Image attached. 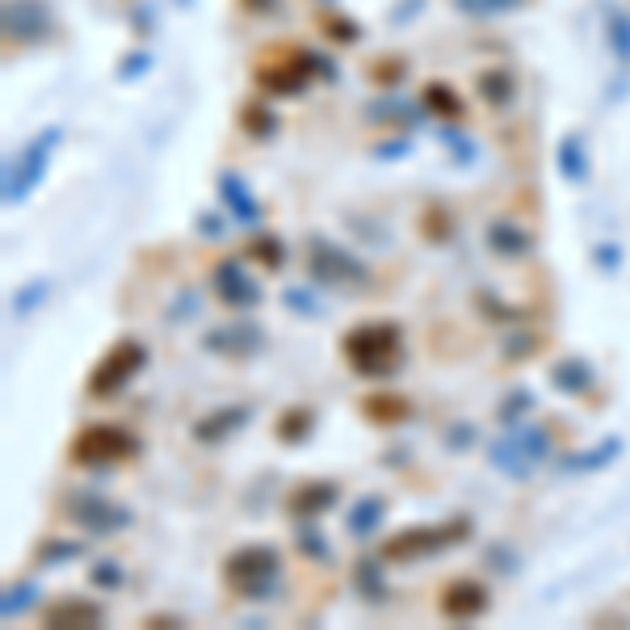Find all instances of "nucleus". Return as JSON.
I'll return each instance as SVG.
<instances>
[{"instance_id":"nucleus-32","label":"nucleus","mask_w":630,"mask_h":630,"mask_svg":"<svg viewBox=\"0 0 630 630\" xmlns=\"http://www.w3.org/2000/svg\"><path fill=\"white\" fill-rule=\"evenodd\" d=\"M38 605V584L34 580H22V584H9L4 589V597H0V618L4 622H13V618H22Z\"/></svg>"},{"instance_id":"nucleus-24","label":"nucleus","mask_w":630,"mask_h":630,"mask_svg":"<svg viewBox=\"0 0 630 630\" xmlns=\"http://www.w3.org/2000/svg\"><path fill=\"white\" fill-rule=\"evenodd\" d=\"M555 168L568 186H584L589 181V147H584V135H563L559 147H555Z\"/></svg>"},{"instance_id":"nucleus-25","label":"nucleus","mask_w":630,"mask_h":630,"mask_svg":"<svg viewBox=\"0 0 630 630\" xmlns=\"http://www.w3.org/2000/svg\"><path fill=\"white\" fill-rule=\"evenodd\" d=\"M420 114H429L438 122H463V102H459V93L450 84L433 81L420 88Z\"/></svg>"},{"instance_id":"nucleus-33","label":"nucleus","mask_w":630,"mask_h":630,"mask_svg":"<svg viewBox=\"0 0 630 630\" xmlns=\"http://www.w3.org/2000/svg\"><path fill=\"white\" fill-rule=\"evenodd\" d=\"M240 131L252 139H270L277 135V114L265 110L261 102H248L245 110H240Z\"/></svg>"},{"instance_id":"nucleus-3","label":"nucleus","mask_w":630,"mask_h":630,"mask_svg":"<svg viewBox=\"0 0 630 630\" xmlns=\"http://www.w3.org/2000/svg\"><path fill=\"white\" fill-rule=\"evenodd\" d=\"M223 584L245 602H274L282 589V550L270 543H248L223 559Z\"/></svg>"},{"instance_id":"nucleus-34","label":"nucleus","mask_w":630,"mask_h":630,"mask_svg":"<svg viewBox=\"0 0 630 630\" xmlns=\"http://www.w3.org/2000/svg\"><path fill=\"white\" fill-rule=\"evenodd\" d=\"M245 257H252V261H261L265 270H282V265H286V245H282L277 236H270V231H257V236H252V245H248Z\"/></svg>"},{"instance_id":"nucleus-21","label":"nucleus","mask_w":630,"mask_h":630,"mask_svg":"<svg viewBox=\"0 0 630 630\" xmlns=\"http://www.w3.org/2000/svg\"><path fill=\"white\" fill-rule=\"evenodd\" d=\"M387 521V496L379 492H361L349 504V513H345V530L354 534V538H375L379 530H383Z\"/></svg>"},{"instance_id":"nucleus-12","label":"nucleus","mask_w":630,"mask_h":630,"mask_svg":"<svg viewBox=\"0 0 630 630\" xmlns=\"http://www.w3.org/2000/svg\"><path fill=\"white\" fill-rule=\"evenodd\" d=\"M211 286H215V299L231 311H248L261 302V286L248 277L245 270V252L240 257H223L219 265L211 270Z\"/></svg>"},{"instance_id":"nucleus-11","label":"nucleus","mask_w":630,"mask_h":630,"mask_svg":"<svg viewBox=\"0 0 630 630\" xmlns=\"http://www.w3.org/2000/svg\"><path fill=\"white\" fill-rule=\"evenodd\" d=\"M56 34V13L43 0H4V38L9 43H47Z\"/></svg>"},{"instance_id":"nucleus-7","label":"nucleus","mask_w":630,"mask_h":630,"mask_svg":"<svg viewBox=\"0 0 630 630\" xmlns=\"http://www.w3.org/2000/svg\"><path fill=\"white\" fill-rule=\"evenodd\" d=\"M147 366V345L139 336H118L106 354L97 357V366L88 370V400H114L122 395L127 387L135 383V375Z\"/></svg>"},{"instance_id":"nucleus-51","label":"nucleus","mask_w":630,"mask_h":630,"mask_svg":"<svg viewBox=\"0 0 630 630\" xmlns=\"http://www.w3.org/2000/svg\"><path fill=\"white\" fill-rule=\"evenodd\" d=\"M245 9H252V13H270V9H277V0H245Z\"/></svg>"},{"instance_id":"nucleus-16","label":"nucleus","mask_w":630,"mask_h":630,"mask_svg":"<svg viewBox=\"0 0 630 630\" xmlns=\"http://www.w3.org/2000/svg\"><path fill=\"white\" fill-rule=\"evenodd\" d=\"M106 622V605L93 597H59L43 609V627L51 630H97Z\"/></svg>"},{"instance_id":"nucleus-9","label":"nucleus","mask_w":630,"mask_h":630,"mask_svg":"<svg viewBox=\"0 0 630 630\" xmlns=\"http://www.w3.org/2000/svg\"><path fill=\"white\" fill-rule=\"evenodd\" d=\"M316 76H329L332 81L336 72H332L329 59H320L316 51H307V47H295L290 56L265 59V63L257 68L252 81H257L261 93H270V97H299Z\"/></svg>"},{"instance_id":"nucleus-10","label":"nucleus","mask_w":630,"mask_h":630,"mask_svg":"<svg viewBox=\"0 0 630 630\" xmlns=\"http://www.w3.org/2000/svg\"><path fill=\"white\" fill-rule=\"evenodd\" d=\"M59 513L72 521V525H81L84 534H97V538L122 534V530L135 521V513H131L127 504H118V500H110V496L97 492V488H72V492H63Z\"/></svg>"},{"instance_id":"nucleus-22","label":"nucleus","mask_w":630,"mask_h":630,"mask_svg":"<svg viewBox=\"0 0 630 630\" xmlns=\"http://www.w3.org/2000/svg\"><path fill=\"white\" fill-rule=\"evenodd\" d=\"M412 400L408 395H400V391H370L366 400H361V416L370 420V425H404L412 420Z\"/></svg>"},{"instance_id":"nucleus-19","label":"nucleus","mask_w":630,"mask_h":630,"mask_svg":"<svg viewBox=\"0 0 630 630\" xmlns=\"http://www.w3.org/2000/svg\"><path fill=\"white\" fill-rule=\"evenodd\" d=\"M248 420H252V404H223V408L206 412V416H198V420H193V441L215 445V441L240 433Z\"/></svg>"},{"instance_id":"nucleus-41","label":"nucleus","mask_w":630,"mask_h":630,"mask_svg":"<svg viewBox=\"0 0 630 630\" xmlns=\"http://www.w3.org/2000/svg\"><path fill=\"white\" fill-rule=\"evenodd\" d=\"M320 29L329 34L332 43H341V47H349V43H357V38H361L357 22H349V17H336V13H324V17H320Z\"/></svg>"},{"instance_id":"nucleus-28","label":"nucleus","mask_w":630,"mask_h":630,"mask_svg":"<svg viewBox=\"0 0 630 630\" xmlns=\"http://www.w3.org/2000/svg\"><path fill=\"white\" fill-rule=\"evenodd\" d=\"M84 555H88V543H81V538H63V534H51V538H43V543L34 547V559H38L43 568H63V563L84 559Z\"/></svg>"},{"instance_id":"nucleus-23","label":"nucleus","mask_w":630,"mask_h":630,"mask_svg":"<svg viewBox=\"0 0 630 630\" xmlns=\"http://www.w3.org/2000/svg\"><path fill=\"white\" fill-rule=\"evenodd\" d=\"M550 387L555 391H563V395H589L593 387H597V375H593V366L584 361V357H559L555 366H550Z\"/></svg>"},{"instance_id":"nucleus-35","label":"nucleus","mask_w":630,"mask_h":630,"mask_svg":"<svg viewBox=\"0 0 630 630\" xmlns=\"http://www.w3.org/2000/svg\"><path fill=\"white\" fill-rule=\"evenodd\" d=\"M605 34H609V51H614V59H618V63H630V13L609 9Z\"/></svg>"},{"instance_id":"nucleus-30","label":"nucleus","mask_w":630,"mask_h":630,"mask_svg":"<svg viewBox=\"0 0 630 630\" xmlns=\"http://www.w3.org/2000/svg\"><path fill=\"white\" fill-rule=\"evenodd\" d=\"M295 547L307 563H332V547L329 538L320 534V525L316 521H295Z\"/></svg>"},{"instance_id":"nucleus-17","label":"nucleus","mask_w":630,"mask_h":630,"mask_svg":"<svg viewBox=\"0 0 630 630\" xmlns=\"http://www.w3.org/2000/svg\"><path fill=\"white\" fill-rule=\"evenodd\" d=\"M484 245H488V252L500 257V261H525V257H534L538 240H534L518 219H492L484 227Z\"/></svg>"},{"instance_id":"nucleus-20","label":"nucleus","mask_w":630,"mask_h":630,"mask_svg":"<svg viewBox=\"0 0 630 630\" xmlns=\"http://www.w3.org/2000/svg\"><path fill=\"white\" fill-rule=\"evenodd\" d=\"M354 593L361 597L366 605H383L391 602V584H387V559L383 555H361L354 563Z\"/></svg>"},{"instance_id":"nucleus-36","label":"nucleus","mask_w":630,"mask_h":630,"mask_svg":"<svg viewBox=\"0 0 630 630\" xmlns=\"http://www.w3.org/2000/svg\"><path fill=\"white\" fill-rule=\"evenodd\" d=\"M534 412V395L521 387V391H509L504 400H500V408H496V420H500V429H509V425H518Z\"/></svg>"},{"instance_id":"nucleus-39","label":"nucleus","mask_w":630,"mask_h":630,"mask_svg":"<svg viewBox=\"0 0 630 630\" xmlns=\"http://www.w3.org/2000/svg\"><path fill=\"white\" fill-rule=\"evenodd\" d=\"M420 231H425L433 245H441V240L454 236V215H450L445 206H429V211L420 215Z\"/></svg>"},{"instance_id":"nucleus-40","label":"nucleus","mask_w":630,"mask_h":630,"mask_svg":"<svg viewBox=\"0 0 630 630\" xmlns=\"http://www.w3.org/2000/svg\"><path fill=\"white\" fill-rule=\"evenodd\" d=\"M475 307H479L488 320H496V324H525V311H521V307H504L496 295H475Z\"/></svg>"},{"instance_id":"nucleus-37","label":"nucleus","mask_w":630,"mask_h":630,"mask_svg":"<svg viewBox=\"0 0 630 630\" xmlns=\"http://www.w3.org/2000/svg\"><path fill=\"white\" fill-rule=\"evenodd\" d=\"M525 0H454V9L466 13V17H475V22H484V17H500V13H513L521 9Z\"/></svg>"},{"instance_id":"nucleus-13","label":"nucleus","mask_w":630,"mask_h":630,"mask_svg":"<svg viewBox=\"0 0 630 630\" xmlns=\"http://www.w3.org/2000/svg\"><path fill=\"white\" fill-rule=\"evenodd\" d=\"M438 605H441V614H445L450 622H475V618H484V614H488L492 593H488V584H484V580H475V575H454V580H445Z\"/></svg>"},{"instance_id":"nucleus-45","label":"nucleus","mask_w":630,"mask_h":630,"mask_svg":"<svg viewBox=\"0 0 630 630\" xmlns=\"http://www.w3.org/2000/svg\"><path fill=\"white\" fill-rule=\"evenodd\" d=\"M538 349V336L534 332H525V336H513L509 345H504V361H525V357Z\"/></svg>"},{"instance_id":"nucleus-4","label":"nucleus","mask_w":630,"mask_h":630,"mask_svg":"<svg viewBox=\"0 0 630 630\" xmlns=\"http://www.w3.org/2000/svg\"><path fill=\"white\" fill-rule=\"evenodd\" d=\"M466 538H471V518H450L438 525H404L379 547V555L387 563H420V559H433L441 550L459 547Z\"/></svg>"},{"instance_id":"nucleus-43","label":"nucleus","mask_w":630,"mask_h":630,"mask_svg":"<svg viewBox=\"0 0 630 630\" xmlns=\"http://www.w3.org/2000/svg\"><path fill=\"white\" fill-rule=\"evenodd\" d=\"M282 307H290V311H299V316H320L324 307L311 299V290H302V286H290V290H282Z\"/></svg>"},{"instance_id":"nucleus-1","label":"nucleus","mask_w":630,"mask_h":630,"mask_svg":"<svg viewBox=\"0 0 630 630\" xmlns=\"http://www.w3.org/2000/svg\"><path fill=\"white\" fill-rule=\"evenodd\" d=\"M341 354L361 379H387L404 361V332L395 320H366L341 336Z\"/></svg>"},{"instance_id":"nucleus-46","label":"nucleus","mask_w":630,"mask_h":630,"mask_svg":"<svg viewBox=\"0 0 630 630\" xmlns=\"http://www.w3.org/2000/svg\"><path fill=\"white\" fill-rule=\"evenodd\" d=\"M223 231H227V223H223V215H215V211H202V215H198V236L215 240V236H223Z\"/></svg>"},{"instance_id":"nucleus-8","label":"nucleus","mask_w":630,"mask_h":630,"mask_svg":"<svg viewBox=\"0 0 630 630\" xmlns=\"http://www.w3.org/2000/svg\"><path fill=\"white\" fill-rule=\"evenodd\" d=\"M143 441L127 429V425H84L76 438L68 441V463L72 466H118L127 459H135Z\"/></svg>"},{"instance_id":"nucleus-42","label":"nucleus","mask_w":630,"mask_h":630,"mask_svg":"<svg viewBox=\"0 0 630 630\" xmlns=\"http://www.w3.org/2000/svg\"><path fill=\"white\" fill-rule=\"evenodd\" d=\"M404 72H408V63H404V59H391V63L379 59V63L370 68V81L379 84V88H395V84L404 81Z\"/></svg>"},{"instance_id":"nucleus-49","label":"nucleus","mask_w":630,"mask_h":630,"mask_svg":"<svg viewBox=\"0 0 630 630\" xmlns=\"http://www.w3.org/2000/svg\"><path fill=\"white\" fill-rule=\"evenodd\" d=\"M147 63H152V56H143V51H135V59H127V63L118 68V76H122V81H131V76H139V72L147 68Z\"/></svg>"},{"instance_id":"nucleus-27","label":"nucleus","mask_w":630,"mask_h":630,"mask_svg":"<svg viewBox=\"0 0 630 630\" xmlns=\"http://www.w3.org/2000/svg\"><path fill=\"white\" fill-rule=\"evenodd\" d=\"M475 88H479V97H484V106H509L513 97H518V81H513V72L509 68H488V72H479L475 76Z\"/></svg>"},{"instance_id":"nucleus-44","label":"nucleus","mask_w":630,"mask_h":630,"mask_svg":"<svg viewBox=\"0 0 630 630\" xmlns=\"http://www.w3.org/2000/svg\"><path fill=\"white\" fill-rule=\"evenodd\" d=\"M593 265L602 270V274H614V270H622V245H597L593 248Z\"/></svg>"},{"instance_id":"nucleus-48","label":"nucleus","mask_w":630,"mask_h":630,"mask_svg":"<svg viewBox=\"0 0 630 630\" xmlns=\"http://www.w3.org/2000/svg\"><path fill=\"white\" fill-rule=\"evenodd\" d=\"M143 627L177 630V627H186V618H177V614H147V618H143Z\"/></svg>"},{"instance_id":"nucleus-38","label":"nucleus","mask_w":630,"mask_h":630,"mask_svg":"<svg viewBox=\"0 0 630 630\" xmlns=\"http://www.w3.org/2000/svg\"><path fill=\"white\" fill-rule=\"evenodd\" d=\"M122 568H118V559H93V568H88V584L97 589V593H118L122 589Z\"/></svg>"},{"instance_id":"nucleus-5","label":"nucleus","mask_w":630,"mask_h":630,"mask_svg":"<svg viewBox=\"0 0 630 630\" xmlns=\"http://www.w3.org/2000/svg\"><path fill=\"white\" fill-rule=\"evenodd\" d=\"M307 274L329 290H366L375 282L370 265L329 236H307Z\"/></svg>"},{"instance_id":"nucleus-50","label":"nucleus","mask_w":630,"mask_h":630,"mask_svg":"<svg viewBox=\"0 0 630 630\" xmlns=\"http://www.w3.org/2000/svg\"><path fill=\"white\" fill-rule=\"evenodd\" d=\"M488 555H492V568H496V572L509 575L513 568H518V563H513V555H509V547H492Z\"/></svg>"},{"instance_id":"nucleus-31","label":"nucleus","mask_w":630,"mask_h":630,"mask_svg":"<svg viewBox=\"0 0 630 630\" xmlns=\"http://www.w3.org/2000/svg\"><path fill=\"white\" fill-rule=\"evenodd\" d=\"M47 299H51V282H47V277H29L26 286L13 295L9 311H13V320H29V316H34Z\"/></svg>"},{"instance_id":"nucleus-2","label":"nucleus","mask_w":630,"mask_h":630,"mask_svg":"<svg viewBox=\"0 0 630 630\" xmlns=\"http://www.w3.org/2000/svg\"><path fill=\"white\" fill-rule=\"evenodd\" d=\"M555 438H550V425H534V420H518L509 429H500V438L488 441V463L509 475L513 484H525L538 466L550 459Z\"/></svg>"},{"instance_id":"nucleus-14","label":"nucleus","mask_w":630,"mask_h":630,"mask_svg":"<svg viewBox=\"0 0 630 630\" xmlns=\"http://www.w3.org/2000/svg\"><path fill=\"white\" fill-rule=\"evenodd\" d=\"M265 345V329L252 324V320H231V324H219L202 336V349L215 357H231V361H245L257 349Z\"/></svg>"},{"instance_id":"nucleus-29","label":"nucleus","mask_w":630,"mask_h":630,"mask_svg":"<svg viewBox=\"0 0 630 630\" xmlns=\"http://www.w3.org/2000/svg\"><path fill=\"white\" fill-rule=\"evenodd\" d=\"M618 454H622V438H605L602 445H593V450H584V454L563 459L559 471H568V475H580V471H605Z\"/></svg>"},{"instance_id":"nucleus-26","label":"nucleus","mask_w":630,"mask_h":630,"mask_svg":"<svg viewBox=\"0 0 630 630\" xmlns=\"http://www.w3.org/2000/svg\"><path fill=\"white\" fill-rule=\"evenodd\" d=\"M316 425H320L316 408H307V404H295V408H286L282 416H277L274 438L286 441V445H302V441L316 433Z\"/></svg>"},{"instance_id":"nucleus-15","label":"nucleus","mask_w":630,"mask_h":630,"mask_svg":"<svg viewBox=\"0 0 630 630\" xmlns=\"http://www.w3.org/2000/svg\"><path fill=\"white\" fill-rule=\"evenodd\" d=\"M341 500V488L332 479H302L286 492V518L290 521H320Z\"/></svg>"},{"instance_id":"nucleus-47","label":"nucleus","mask_w":630,"mask_h":630,"mask_svg":"<svg viewBox=\"0 0 630 630\" xmlns=\"http://www.w3.org/2000/svg\"><path fill=\"white\" fill-rule=\"evenodd\" d=\"M445 445H450V450H466V445H471V441H475V425H454V429H445Z\"/></svg>"},{"instance_id":"nucleus-18","label":"nucleus","mask_w":630,"mask_h":630,"mask_svg":"<svg viewBox=\"0 0 630 630\" xmlns=\"http://www.w3.org/2000/svg\"><path fill=\"white\" fill-rule=\"evenodd\" d=\"M219 198H223V206H227V215L240 223V227H248V231L261 227V202L252 198V190H248V181L240 177V173L223 168L219 173Z\"/></svg>"},{"instance_id":"nucleus-6","label":"nucleus","mask_w":630,"mask_h":630,"mask_svg":"<svg viewBox=\"0 0 630 630\" xmlns=\"http://www.w3.org/2000/svg\"><path fill=\"white\" fill-rule=\"evenodd\" d=\"M59 143H63V131H59V127H47V131H38V135L29 139L22 152L9 156V165H4V202H9V206L26 202L29 193L43 186V177H47V168H51V156H56Z\"/></svg>"}]
</instances>
